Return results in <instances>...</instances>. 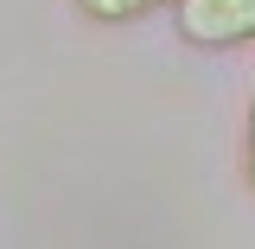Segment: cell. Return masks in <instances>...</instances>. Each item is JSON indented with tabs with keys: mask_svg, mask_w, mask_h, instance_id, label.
<instances>
[{
	"mask_svg": "<svg viewBox=\"0 0 255 249\" xmlns=\"http://www.w3.org/2000/svg\"><path fill=\"white\" fill-rule=\"evenodd\" d=\"M179 38L204 51L255 45V0H179Z\"/></svg>",
	"mask_w": 255,
	"mask_h": 249,
	"instance_id": "1",
	"label": "cell"
},
{
	"mask_svg": "<svg viewBox=\"0 0 255 249\" xmlns=\"http://www.w3.org/2000/svg\"><path fill=\"white\" fill-rule=\"evenodd\" d=\"M153 6H179V0H77L83 19H102V26H122V19H140Z\"/></svg>",
	"mask_w": 255,
	"mask_h": 249,
	"instance_id": "2",
	"label": "cell"
},
{
	"mask_svg": "<svg viewBox=\"0 0 255 249\" xmlns=\"http://www.w3.org/2000/svg\"><path fill=\"white\" fill-rule=\"evenodd\" d=\"M243 179L255 192V96H249V128H243Z\"/></svg>",
	"mask_w": 255,
	"mask_h": 249,
	"instance_id": "3",
	"label": "cell"
}]
</instances>
